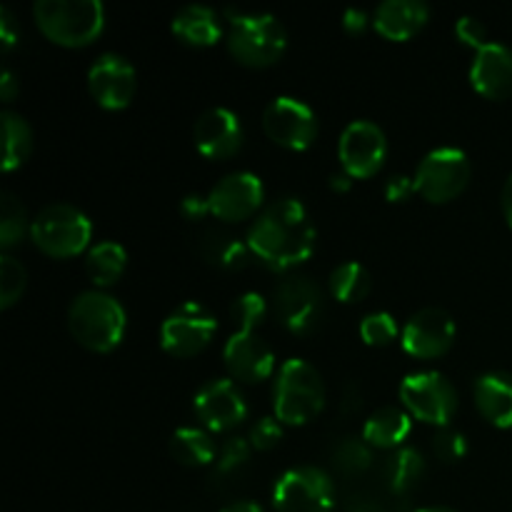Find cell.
Segmentation results:
<instances>
[{
	"mask_svg": "<svg viewBox=\"0 0 512 512\" xmlns=\"http://www.w3.org/2000/svg\"><path fill=\"white\" fill-rule=\"evenodd\" d=\"M245 243L268 268L288 270L313 255L315 225L300 200H275L253 220Z\"/></svg>",
	"mask_w": 512,
	"mask_h": 512,
	"instance_id": "cell-1",
	"label": "cell"
},
{
	"mask_svg": "<svg viewBox=\"0 0 512 512\" xmlns=\"http://www.w3.org/2000/svg\"><path fill=\"white\" fill-rule=\"evenodd\" d=\"M125 310L113 295L88 290L70 303L68 330L83 348L110 353L125 335Z\"/></svg>",
	"mask_w": 512,
	"mask_h": 512,
	"instance_id": "cell-2",
	"label": "cell"
},
{
	"mask_svg": "<svg viewBox=\"0 0 512 512\" xmlns=\"http://www.w3.org/2000/svg\"><path fill=\"white\" fill-rule=\"evenodd\" d=\"M33 18L40 33L55 45H90L105 28V8L98 0H38Z\"/></svg>",
	"mask_w": 512,
	"mask_h": 512,
	"instance_id": "cell-3",
	"label": "cell"
},
{
	"mask_svg": "<svg viewBox=\"0 0 512 512\" xmlns=\"http://www.w3.org/2000/svg\"><path fill=\"white\" fill-rule=\"evenodd\" d=\"M325 405V383L308 360L290 358L275 380V418L283 425H305Z\"/></svg>",
	"mask_w": 512,
	"mask_h": 512,
	"instance_id": "cell-4",
	"label": "cell"
},
{
	"mask_svg": "<svg viewBox=\"0 0 512 512\" xmlns=\"http://www.w3.org/2000/svg\"><path fill=\"white\" fill-rule=\"evenodd\" d=\"M93 235L88 215L68 203L45 205L30 223V238L40 253L50 258H75L83 253Z\"/></svg>",
	"mask_w": 512,
	"mask_h": 512,
	"instance_id": "cell-5",
	"label": "cell"
},
{
	"mask_svg": "<svg viewBox=\"0 0 512 512\" xmlns=\"http://www.w3.org/2000/svg\"><path fill=\"white\" fill-rule=\"evenodd\" d=\"M288 45L283 23L273 15H235L230 20L228 50L248 68H268L278 63Z\"/></svg>",
	"mask_w": 512,
	"mask_h": 512,
	"instance_id": "cell-6",
	"label": "cell"
},
{
	"mask_svg": "<svg viewBox=\"0 0 512 512\" xmlns=\"http://www.w3.org/2000/svg\"><path fill=\"white\" fill-rule=\"evenodd\" d=\"M415 193L440 205L458 198L470 183V160L458 148H438L423 158L415 173Z\"/></svg>",
	"mask_w": 512,
	"mask_h": 512,
	"instance_id": "cell-7",
	"label": "cell"
},
{
	"mask_svg": "<svg viewBox=\"0 0 512 512\" xmlns=\"http://www.w3.org/2000/svg\"><path fill=\"white\" fill-rule=\"evenodd\" d=\"M278 512H330L335 505V485L320 468H293L278 480L273 490Z\"/></svg>",
	"mask_w": 512,
	"mask_h": 512,
	"instance_id": "cell-8",
	"label": "cell"
},
{
	"mask_svg": "<svg viewBox=\"0 0 512 512\" xmlns=\"http://www.w3.org/2000/svg\"><path fill=\"white\" fill-rule=\"evenodd\" d=\"M400 400L410 418H418L430 425H448L458 410L455 388L440 373L408 375L400 385Z\"/></svg>",
	"mask_w": 512,
	"mask_h": 512,
	"instance_id": "cell-9",
	"label": "cell"
},
{
	"mask_svg": "<svg viewBox=\"0 0 512 512\" xmlns=\"http://www.w3.org/2000/svg\"><path fill=\"white\" fill-rule=\"evenodd\" d=\"M215 330H218V323L203 305L185 303L165 318L160 328V343L165 353L175 358H193L208 348Z\"/></svg>",
	"mask_w": 512,
	"mask_h": 512,
	"instance_id": "cell-10",
	"label": "cell"
},
{
	"mask_svg": "<svg viewBox=\"0 0 512 512\" xmlns=\"http://www.w3.org/2000/svg\"><path fill=\"white\" fill-rule=\"evenodd\" d=\"M338 155L350 178H373L385 163L388 140H385L383 130L370 120H353L350 125H345L343 135H340Z\"/></svg>",
	"mask_w": 512,
	"mask_h": 512,
	"instance_id": "cell-11",
	"label": "cell"
},
{
	"mask_svg": "<svg viewBox=\"0 0 512 512\" xmlns=\"http://www.w3.org/2000/svg\"><path fill=\"white\" fill-rule=\"evenodd\" d=\"M275 313L290 333L305 335L323 318V293L305 275H290L275 288Z\"/></svg>",
	"mask_w": 512,
	"mask_h": 512,
	"instance_id": "cell-12",
	"label": "cell"
},
{
	"mask_svg": "<svg viewBox=\"0 0 512 512\" xmlns=\"http://www.w3.org/2000/svg\"><path fill=\"white\" fill-rule=\"evenodd\" d=\"M263 130L275 145L288 150H305L318 135V120L305 103L295 98H275L263 110Z\"/></svg>",
	"mask_w": 512,
	"mask_h": 512,
	"instance_id": "cell-13",
	"label": "cell"
},
{
	"mask_svg": "<svg viewBox=\"0 0 512 512\" xmlns=\"http://www.w3.org/2000/svg\"><path fill=\"white\" fill-rule=\"evenodd\" d=\"M263 198L265 190L258 175L245 173V170L230 173L223 180H218L208 193L210 215L225 220V223H238V220H245L258 213Z\"/></svg>",
	"mask_w": 512,
	"mask_h": 512,
	"instance_id": "cell-14",
	"label": "cell"
},
{
	"mask_svg": "<svg viewBox=\"0 0 512 512\" xmlns=\"http://www.w3.org/2000/svg\"><path fill=\"white\" fill-rule=\"evenodd\" d=\"M135 88H138L135 68L128 60L120 58V55L105 53L90 65L88 90L100 108H125V105H130V100H133Z\"/></svg>",
	"mask_w": 512,
	"mask_h": 512,
	"instance_id": "cell-15",
	"label": "cell"
},
{
	"mask_svg": "<svg viewBox=\"0 0 512 512\" xmlns=\"http://www.w3.org/2000/svg\"><path fill=\"white\" fill-rule=\"evenodd\" d=\"M455 340V320L440 308H423L405 323L403 348L413 358L433 360L450 350Z\"/></svg>",
	"mask_w": 512,
	"mask_h": 512,
	"instance_id": "cell-16",
	"label": "cell"
},
{
	"mask_svg": "<svg viewBox=\"0 0 512 512\" xmlns=\"http://www.w3.org/2000/svg\"><path fill=\"white\" fill-rule=\"evenodd\" d=\"M223 358L228 373L240 383H260L275 368L273 350L255 330H235L225 343Z\"/></svg>",
	"mask_w": 512,
	"mask_h": 512,
	"instance_id": "cell-17",
	"label": "cell"
},
{
	"mask_svg": "<svg viewBox=\"0 0 512 512\" xmlns=\"http://www.w3.org/2000/svg\"><path fill=\"white\" fill-rule=\"evenodd\" d=\"M195 415L205 428L223 433V430H233L240 425L248 415L245 400L240 390L235 388L233 380H213L205 388L198 390L193 400Z\"/></svg>",
	"mask_w": 512,
	"mask_h": 512,
	"instance_id": "cell-18",
	"label": "cell"
},
{
	"mask_svg": "<svg viewBox=\"0 0 512 512\" xmlns=\"http://www.w3.org/2000/svg\"><path fill=\"white\" fill-rule=\"evenodd\" d=\"M195 148L205 155V158L223 160L230 158L243 145V125H240L238 115L228 108H210L195 120L193 128Z\"/></svg>",
	"mask_w": 512,
	"mask_h": 512,
	"instance_id": "cell-19",
	"label": "cell"
},
{
	"mask_svg": "<svg viewBox=\"0 0 512 512\" xmlns=\"http://www.w3.org/2000/svg\"><path fill=\"white\" fill-rule=\"evenodd\" d=\"M470 83L490 100H503L512 95V48L493 40L480 45L470 65Z\"/></svg>",
	"mask_w": 512,
	"mask_h": 512,
	"instance_id": "cell-20",
	"label": "cell"
},
{
	"mask_svg": "<svg viewBox=\"0 0 512 512\" xmlns=\"http://www.w3.org/2000/svg\"><path fill=\"white\" fill-rule=\"evenodd\" d=\"M430 18L428 5L420 0H388L373 15V25L383 38L403 43L425 28Z\"/></svg>",
	"mask_w": 512,
	"mask_h": 512,
	"instance_id": "cell-21",
	"label": "cell"
},
{
	"mask_svg": "<svg viewBox=\"0 0 512 512\" xmlns=\"http://www.w3.org/2000/svg\"><path fill=\"white\" fill-rule=\"evenodd\" d=\"M475 405L495 428H512V375L485 373L475 380Z\"/></svg>",
	"mask_w": 512,
	"mask_h": 512,
	"instance_id": "cell-22",
	"label": "cell"
},
{
	"mask_svg": "<svg viewBox=\"0 0 512 512\" xmlns=\"http://www.w3.org/2000/svg\"><path fill=\"white\" fill-rule=\"evenodd\" d=\"M410 430H413V420H410L408 410L388 405V408H380L370 415L363 428V440L370 448L393 450L408 440Z\"/></svg>",
	"mask_w": 512,
	"mask_h": 512,
	"instance_id": "cell-23",
	"label": "cell"
},
{
	"mask_svg": "<svg viewBox=\"0 0 512 512\" xmlns=\"http://www.w3.org/2000/svg\"><path fill=\"white\" fill-rule=\"evenodd\" d=\"M173 33L183 43L195 45V48H208V45H215L220 40L223 25H220L215 10L205 8V5H185L183 10L175 13Z\"/></svg>",
	"mask_w": 512,
	"mask_h": 512,
	"instance_id": "cell-24",
	"label": "cell"
},
{
	"mask_svg": "<svg viewBox=\"0 0 512 512\" xmlns=\"http://www.w3.org/2000/svg\"><path fill=\"white\" fill-rule=\"evenodd\" d=\"M198 250L210 265H218L223 270H243L250 263L248 243H240L235 235L223 233V230H203L198 238Z\"/></svg>",
	"mask_w": 512,
	"mask_h": 512,
	"instance_id": "cell-25",
	"label": "cell"
},
{
	"mask_svg": "<svg viewBox=\"0 0 512 512\" xmlns=\"http://www.w3.org/2000/svg\"><path fill=\"white\" fill-rule=\"evenodd\" d=\"M125 265H128V253H125L123 245L113 243V240H103V243L93 245L85 258V273L100 288H108V285L118 283L125 273Z\"/></svg>",
	"mask_w": 512,
	"mask_h": 512,
	"instance_id": "cell-26",
	"label": "cell"
},
{
	"mask_svg": "<svg viewBox=\"0 0 512 512\" xmlns=\"http://www.w3.org/2000/svg\"><path fill=\"white\" fill-rule=\"evenodd\" d=\"M170 455L178 460L180 465L188 468H200L213 460H218V448H215L213 438L205 430L198 428H180L175 430L170 438Z\"/></svg>",
	"mask_w": 512,
	"mask_h": 512,
	"instance_id": "cell-27",
	"label": "cell"
},
{
	"mask_svg": "<svg viewBox=\"0 0 512 512\" xmlns=\"http://www.w3.org/2000/svg\"><path fill=\"white\" fill-rule=\"evenodd\" d=\"M3 120V170L5 173H13L15 168L28 160V155L33 153V130L25 123V118L3 110L0 115Z\"/></svg>",
	"mask_w": 512,
	"mask_h": 512,
	"instance_id": "cell-28",
	"label": "cell"
},
{
	"mask_svg": "<svg viewBox=\"0 0 512 512\" xmlns=\"http://www.w3.org/2000/svg\"><path fill=\"white\" fill-rule=\"evenodd\" d=\"M385 483H388L390 493L405 495L420 483L425 473V460L418 450L400 448L385 463Z\"/></svg>",
	"mask_w": 512,
	"mask_h": 512,
	"instance_id": "cell-29",
	"label": "cell"
},
{
	"mask_svg": "<svg viewBox=\"0 0 512 512\" xmlns=\"http://www.w3.org/2000/svg\"><path fill=\"white\" fill-rule=\"evenodd\" d=\"M328 285L335 300H340L345 305H353L368 298L373 280H370L368 270L360 263H343L338 268H333Z\"/></svg>",
	"mask_w": 512,
	"mask_h": 512,
	"instance_id": "cell-30",
	"label": "cell"
},
{
	"mask_svg": "<svg viewBox=\"0 0 512 512\" xmlns=\"http://www.w3.org/2000/svg\"><path fill=\"white\" fill-rule=\"evenodd\" d=\"M25 228H28V220H25V208L20 205V200L15 195L3 193L0 198V248L5 253L15 248L23 240Z\"/></svg>",
	"mask_w": 512,
	"mask_h": 512,
	"instance_id": "cell-31",
	"label": "cell"
},
{
	"mask_svg": "<svg viewBox=\"0 0 512 512\" xmlns=\"http://www.w3.org/2000/svg\"><path fill=\"white\" fill-rule=\"evenodd\" d=\"M333 465L343 475H363L365 470L373 465V450L365 440L360 438H345L335 445L333 450Z\"/></svg>",
	"mask_w": 512,
	"mask_h": 512,
	"instance_id": "cell-32",
	"label": "cell"
},
{
	"mask_svg": "<svg viewBox=\"0 0 512 512\" xmlns=\"http://www.w3.org/2000/svg\"><path fill=\"white\" fill-rule=\"evenodd\" d=\"M25 285H28V273H25V268L13 258V255L5 253L3 258H0V308H13L20 300V295L25 293Z\"/></svg>",
	"mask_w": 512,
	"mask_h": 512,
	"instance_id": "cell-33",
	"label": "cell"
},
{
	"mask_svg": "<svg viewBox=\"0 0 512 512\" xmlns=\"http://www.w3.org/2000/svg\"><path fill=\"white\" fill-rule=\"evenodd\" d=\"M265 313H268V303L258 293L238 295L230 305V318L235 320L238 330H255V325L263 323Z\"/></svg>",
	"mask_w": 512,
	"mask_h": 512,
	"instance_id": "cell-34",
	"label": "cell"
},
{
	"mask_svg": "<svg viewBox=\"0 0 512 512\" xmlns=\"http://www.w3.org/2000/svg\"><path fill=\"white\" fill-rule=\"evenodd\" d=\"M360 338L373 348H385L398 338V323L390 313H370L360 323Z\"/></svg>",
	"mask_w": 512,
	"mask_h": 512,
	"instance_id": "cell-35",
	"label": "cell"
},
{
	"mask_svg": "<svg viewBox=\"0 0 512 512\" xmlns=\"http://www.w3.org/2000/svg\"><path fill=\"white\" fill-rule=\"evenodd\" d=\"M250 460V443L243 438L225 440L218 453V475H230Z\"/></svg>",
	"mask_w": 512,
	"mask_h": 512,
	"instance_id": "cell-36",
	"label": "cell"
},
{
	"mask_svg": "<svg viewBox=\"0 0 512 512\" xmlns=\"http://www.w3.org/2000/svg\"><path fill=\"white\" fill-rule=\"evenodd\" d=\"M433 453L435 458L443 460V463H458L468 453V443L460 433L455 430H440L433 438Z\"/></svg>",
	"mask_w": 512,
	"mask_h": 512,
	"instance_id": "cell-37",
	"label": "cell"
},
{
	"mask_svg": "<svg viewBox=\"0 0 512 512\" xmlns=\"http://www.w3.org/2000/svg\"><path fill=\"white\" fill-rule=\"evenodd\" d=\"M283 438V423L278 418H260L250 428V445L258 450H273Z\"/></svg>",
	"mask_w": 512,
	"mask_h": 512,
	"instance_id": "cell-38",
	"label": "cell"
},
{
	"mask_svg": "<svg viewBox=\"0 0 512 512\" xmlns=\"http://www.w3.org/2000/svg\"><path fill=\"white\" fill-rule=\"evenodd\" d=\"M455 35H458V40H463L465 45H470V48H475V50H478L483 43H488L483 23L475 18H470V15H465V18H460L458 23H455Z\"/></svg>",
	"mask_w": 512,
	"mask_h": 512,
	"instance_id": "cell-39",
	"label": "cell"
},
{
	"mask_svg": "<svg viewBox=\"0 0 512 512\" xmlns=\"http://www.w3.org/2000/svg\"><path fill=\"white\" fill-rule=\"evenodd\" d=\"M413 193L415 180L405 178V175H395V178H390L388 185H385V198H388L390 203H405Z\"/></svg>",
	"mask_w": 512,
	"mask_h": 512,
	"instance_id": "cell-40",
	"label": "cell"
},
{
	"mask_svg": "<svg viewBox=\"0 0 512 512\" xmlns=\"http://www.w3.org/2000/svg\"><path fill=\"white\" fill-rule=\"evenodd\" d=\"M180 210H183L185 218L190 220H200L205 215H210V205H208V195H188V198L180 203Z\"/></svg>",
	"mask_w": 512,
	"mask_h": 512,
	"instance_id": "cell-41",
	"label": "cell"
},
{
	"mask_svg": "<svg viewBox=\"0 0 512 512\" xmlns=\"http://www.w3.org/2000/svg\"><path fill=\"white\" fill-rule=\"evenodd\" d=\"M0 40H3V50H10L18 40V25L8 8H0Z\"/></svg>",
	"mask_w": 512,
	"mask_h": 512,
	"instance_id": "cell-42",
	"label": "cell"
},
{
	"mask_svg": "<svg viewBox=\"0 0 512 512\" xmlns=\"http://www.w3.org/2000/svg\"><path fill=\"white\" fill-rule=\"evenodd\" d=\"M368 23H370V18H368V13H365V10L350 8V10H345V13H343V28L348 30V33H353V35L363 33V30L368 28Z\"/></svg>",
	"mask_w": 512,
	"mask_h": 512,
	"instance_id": "cell-43",
	"label": "cell"
},
{
	"mask_svg": "<svg viewBox=\"0 0 512 512\" xmlns=\"http://www.w3.org/2000/svg\"><path fill=\"white\" fill-rule=\"evenodd\" d=\"M15 95H18V83H15L10 70H3V78H0V98H3V103H13Z\"/></svg>",
	"mask_w": 512,
	"mask_h": 512,
	"instance_id": "cell-44",
	"label": "cell"
},
{
	"mask_svg": "<svg viewBox=\"0 0 512 512\" xmlns=\"http://www.w3.org/2000/svg\"><path fill=\"white\" fill-rule=\"evenodd\" d=\"M345 512H388L383 508L380 503H375V500H355V503H350Z\"/></svg>",
	"mask_w": 512,
	"mask_h": 512,
	"instance_id": "cell-45",
	"label": "cell"
},
{
	"mask_svg": "<svg viewBox=\"0 0 512 512\" xmlns=\"http://www.w3.org/2000/svg\"><path fill=\"white\" fill-rule=\"evenodd\" d=\"M220 512H263L258 503H253V500H235V503L225 505Z\"/></svg>",
	"mask_w": 512,
	"mask_h": 512,
	"instance_id": "cell-46",
	"label": "cell"
},
{
	"mask_svg": "<svg viewBox=\"0 0 512 512\" xmlns=\"http://www.w3.org/2000/svg\"><path fill=\"white\" fill-rule=\"evenodd\" d=\"M503 213H505V220H508V225L512 228V175L508 178V183H505L503 188Z\"/></svg>",
	"mask_w": 512,
	"mask_h": 512,
	"instance_id": "cell-47",
	"label": "cell"
},
{
	"mask_svg": "<svg viewBox=\"0 0 512 512\" xmlns=\"http://www.w3.org/2000/svg\"><path fill=\"white\" fill-rule=\"evenodd\" d=\"M330 188L340 190V193H345V190L350 188V175H348V173L333 175V178H330Z\"/></svg>",
	"mask_w": 512,
	"mask_h": 512,
	"instance_id": "cell-48",
	"label": "cell"
},
{
	"mask_svg": "<svg viewBox=\"0 0 512 512\" xmlns=\"http://www.w3.org/2000/svg\"><path fill=\"white\" fill-rule=\"evenodd\" d=\"M418 512H453V510H445V508H423V510H418Z\"/></svg>",
	"mask_w": 512,
	"mask_h": 512,
	"instance_id": "cell-49",
	"label": "cell"
}]
</instances>
